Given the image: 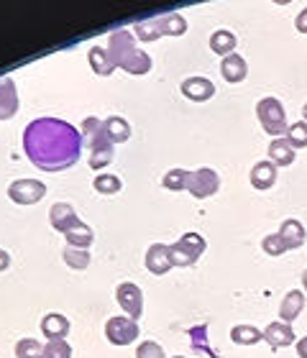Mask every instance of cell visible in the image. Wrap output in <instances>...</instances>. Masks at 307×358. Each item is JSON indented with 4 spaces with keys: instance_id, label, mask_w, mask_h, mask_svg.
<instances>
[{
    "instance_id": "obj_11",
    "label": "cell",
    "mask_w": 307,
    "mask_h": 358,
    "mask_svg": "<svg viewBox=\"0 0 307 358\" xmlns=\"http://www.w3.org/2000/svg\"><path fill=\"white\" fill-rule=\"evenodd\" d=\"M182 95L195 100V103H203V100L215 95V85L210 83L208 77H187L182 83Z\"/></svg>"
},
{
    "instance_id": "obj_20",
    "label": "cell",
    "mask_w": 307,
    "mask_h": 358,
    "mask_svg": "<svg viewBox=\"0 0 307 358\" xmlns=\"http://www.w3.org/2000/svg\"><path fill=\"white\" fill-rule=\"evenodd\" d=\"M302 307H305V294H302L300 289H292L285 299H282V307H279V317H282V322L292 325L294 317L302 313Z\"/></svg>"
},
{
    "instance_id": "obj_19",
    "label": "cell",
    "mask_w": 307,
    "mask_h": 358,
    "mask_svg": "<svg viewBox=\"0 0 307 358\" xmlns=\"http://www.w3.org/2000/svg\"><path fill=\"white\" fill-rule=\"evenodd\" d=\"M277 236L285 241L287 248H300L302 243H305V238H307V233H305V228H302V223H300V220H294V217H290V220H285V223H282V228H279Z\"/></svg>"
},
{
    "instance_id": "obj_23",
    "label": "cell",
    "mask_w": 307,
    "mask_h": 358,
    "mask_svg": "<svg viewBox=\"0 0 307 358\" xmlns=\"http://www.w3.org/2000/svg\"><path fill=\"white\" fill-rule=\"evenodd\" d=\"M236 34L228 29H217L213 31V36H210V49L217 54V57H228V54L236 52Z\"/></svg>"
},
{
    "instance_id": "obj_5",
    "label": "cell",
    "mask_w": 307,
    "mask_h": 358,
    "mask_svg": "<svg viewBox=\"0 0 307 358\" xmlns=\"http://www.w3.org/2000/svg\"><path fill=\"white\" fill-rule=\"evenodd\" d=\"M46 185L38 182V179H15L8 185V197L15 202V205H34V202L44 200Z\"/></svg>"
},
{
    "instance_id": "obj_41",
    "label": "cell",
    "mask_w": 307,
    "mask_h": 358,
    "mask_svg": "<svg viewBox=\"0 0 307 358\" xmlns=\"http://www.w3.org/2000/svg\"><path fill=\"white\" fill-rule=\"evenodd\" d=\"M302 287H305V292H307V268H305V274H302Z\"/></svg>"
},
{
    "instance_id": "obj_30",
    "label": "cell",
    "mask_w": 307,
    "mask_h": 358,
    "mask_svg": "<svg viewBox=\"0 0 307 358\" xmlns=\"http://www.w3.org/2000/svg\"><path fill=\"white\" fill-rule=\"evenodd\" d=\"M105 131H103V120L100 118H85V123H83V146H87L90 149L92 143L98 141L100 136H103Z\"/></svg>"
},
{
    "instance_id": "obj_12",
    "label": "cell",
    "mask_w": 307,
    "mask_h": 358,
    "mask_svg": "<svg viewBox=\"0 0 307 358\" xmlns=\"http://www.w3.org/2000/svg\"><path fill=\"white\" fill-rule=\"evenodd\" d=\"M220 75H223L225 83H243L246 75H248L246 59L236 52L228 54V57H223V62H220Z\"/></svg>"
},
{
    "instance_id": "obj_21",
    "label": "cell",
    "mask_w": 307,
    "mask_h": 358,
    "mask_svg": "<svg viewBox=\"0 0 307 358\" xmlns=\"http://www.w3.org/2000/svg\"><path fill=\"white\" fill-rule=\"evenodd\" d=\"M64 238H67V246H72V248H87L92 246V241H95V233H92V228L87 223H80L77 225H72L67 233H64Z\"/></svg>"
},
{
    "instance_id": "obj_31",
    "label": "cell",
    "mask_w": 307,
    "mask_h": 358,
    "mask_svg": "<svg viewBox=\"0 0 307 358\" xmlns=\"http://www.w3.org/2000/svg\"><path fill=\"white\" fill-rule=\"evenodd\" d=\"M41 353H44V345L36 338H23L15 343V358H41Z\"/></svg>"
},
{
    "instance_id": "obj_14",
    "label": "cell",
    "mask_w": 307,
    "mask_h": 358,
    "mask_svg": "<svg viewBox=\"0 0 307 358\" xmlns=\"http://www.w3.org/2000/svg\"><path fill=\"white\" fill-rule=\"evenodd\" d=\"M41 330L49 341H67L69 333V320L59 313H49L41 317Z\"/></svg>"
},
{
    "instance_id": "obj_26",
    "label": "cell",
    "mask_w": 307,
    "mask_h": 358,
    "mask_svg": "<svg viewBox=\"0 0 307 358\" xmlns=\"http://www.w3.org/2000/svg\"><path fill=\"white\" fill-rule=\"evenodd\" d=\"M264 338V333L254 325H236L231 330V341L236 345H256Z\"/></svg>"
},
{
    "instance_id": "obj_7",
    "label": "cell",
    "mask_w": 307,
    "mask_h": 358,
    "mask_svg": "<svg viewBox=\"0 0 307 358\" xmlns=\"http://www.w3.org/2000/svg\"><path fill=\"white\" fill-rule=\"evenodd\" d=\"M217 187H220V177H217L213 169H208V166L190 172V177H187V189L192 197H197V200L213 197V194L217 192Z\"/></svg>"
},
{
    "instance_id": "obj_15",
    "label": "cell",
    "mask_w": 307,
    "mask_h": 358,
    "mask_svg": "<svg viewBox=\"0 0 307 358\" xmlns=\"http://www.w3.org/2000/svg\"><path fill=\"white\" fill-rule=\"evenodd\" d=\"M113 162V143L108 141V136H100L98 141L90 146V159H87V164H90V169H95V172H100L103 166H108Z\"/></svg>"
},
{
    "instance_id": "obj_17",
    "label": "cell",
    "mask_w": 307,
    "mask_h": 358,
    "mask_svg": "<svg viewBox=\"0 0 307 358\" xmlns=\"http://www.w3.org/2000/svg\"><path fill=\"white\" fill-rule=\"evenodd\" d=\"M274 182H277V166L271 162L254 164V169H251V187L254 189H269V187H274Z\"/></svg>"
},
{
    "instance_id": "obj_43",
    "label": "cell",
    "mask_w": 307,
    "mask_h": 358,
    "mask_svg": "<svg viewBox=\"0 0 307 358\" xmlns=\"http://www.w3.org/2000/svg\"><path fill=\"white\" fill-rule=\"evenodd\" d=\"M172 358H185V356H172Z\"/></svg>"
},
{
    "instance_id": "obj_4",
    "label": "cell",
    "mask_w": 307,
    "mask_h": 358,
    "mask_svg": "<svg viewBox=\"0 0 307 358\" xmlns=\"http://www.w3.org/2000/svg\"><path fill=\"white\" fill-rule=\"evenodd\" d=\"M105 338L113 345H131L138 338V325L134 320H128L126 315H115L105 322Z\"/></svg>"
},
{
    "instance_id": "obj_24",
    "label": "cell",
    "mask_w": 307,
    "mask_h": 358,
    "mask_svg": "<svg viewBox=\"0 0 307 358\" xmlns=\"http://www.w3.org/2000/svg\"><path fill=\"white\" fill-rule=\"evenodd\" d=\"M269 162L274 166L294 164V149L287 143V138H274V141L269 143Z\"/></svg>"
},
{
    "instance_id": "obj_1",
    "label": "cell",
    "mask_w": 307,
    "mask_h": 358,
    "mask_svg": "<svg viewBox=\"0 0 307 358\" xmlns=\"http://www.w3.org/2000/svg\"><path fill=\"white\" fill-rule=\"evenodd\" d=\"M23 151L44 172H64L83 157V134L59 118H36L23 131Z\"/></svg>"
},
{
    "instance_id": "obj_40",
    "label": "cell",
    "mask_w": 307,
    "mask_h": 358,
    "mask_svg": "<svg viewBox=\"0 0 307 358\" xmlns=\"http://www.w3.org/2000/svg\"><path fill=\"white\" fill-rule=\"evenodd\" d=\"M297 356L307 358V338H300V341H297Z\"/></svg>"
},
{
    "instance_id": "obj_22",
    "label": "cell",
    "mask_w": 307,
    "mask_h": 358,
    "mask_svg": "<svg viewBox=\"0 0 307 358\" xmlns=\"http://www.w3.org/2000/svg\"><path fill=\"white\" fill-rule=\"evenodd\" d=\"M87 62H90L92 72H95V75H100V77L113 75V69H115V64H113L110 54H108V49H105V46H92L90 52H87Z\"/></svg>"
},
{
    "instance_id": "obj_42",
    "label": "cell",
    "mask_w": 307,
    "mask_h": 358,
    "mask_svg": "<svg viewBox=\"0 0 307 358\" xmlns=\"http://www.w3.org/2000/svg\"><path fill=\"white\" fill-rule=\"evenodd\" d=\"M302 118H305V123H307V103L302 105Z\"/></svg>"
},
{
    "instance_id": "obj_8",
    "label": "cell",
    "mask_w": 307,
    "mask_h": 358,
    "mask_svg": "<svg viewBox=\"0 0 307 358\" xmlns=\"http://www.w3.org/2000/svg\"><path fill=\"white\" fill-rule=\"evenodd\" d=\"M105 49H108V54H110V59L115 67H120L123 62L131 57V54L138 49L136 46V38L131 31L126 29H118V31H113L110 36H108V44H105Z\"/></svg>"
},
{
    "instance_id": "obj_2",
    "label": "cell",
    "mask_w": 307,
    "mask_h": 358,
    "mask_svg": "<svg viewBox=\"0 0 307 358\" xmlns=\"http://www.w3.org/2000/svg\"><path fill=\"white\" fill-rule=\"evenodd\" d=\"M205 248H208V243H205V238L200 236V233H187V236H182L177 243H172L169 246V259H172V268L174 266H195L197 259L205 254Z\"/></svg>"
},
{
    "instance_id": "obj_32",
    "label": "cell",
    "mask_w": 307,
    "mask_h": 358,
    "mask_svg": "<svg viewBox=\"0 0 307 358\" xmlns=\"http://www.w3.org/2000/svg\"><path fill=\"white\" fill-rule=\"evenodd\" d=\"M187 177H190L187 169H169L164 174V179H162V185L166 189H172V192H180V189H187Z\"/></svg>"
},
{
    "instance_id": "obj_28",
    "label": "cell",
    "mask_w": 307,
    "mask_h": 358,
    "mask_svg": "<svg viewBox=\"0 0 307 358\" xmlns=\"http://www.w3.org/2000/svg\"><path fill=\"white\" fill-rule=\"evenodd\" d=\"M62 259L67 264L69 268H87L90 266V251H85V248H72V246H64L62 251Z\"/></svg>"
},
{
    "instance_id": "obj_13",
    "label": "cell",
    "mask_w": 307,
    "mask_h": 358,
    "mask_svg": "<svg viewBox=\"0 0 307 358\" xmlns=\"http://www.w3.org/2000/svg\"><path fill=\"white\" fill-rule=\"evenodd\" d=\"M146 268L157 276L166 274V271L172 268L169 246H164V243H154V246H149V251H146Z\"/></svg>"
},
{
    "instance_id": "obj_10",
    "label": "cell",
    "mask_w": 307,
    "mask_h": 358,
    "mask_svg": "<svg viewBox=\"0 0 307 358\" xmlns=\"http://www.w3.org/2000/svg\"><path fill=\"white\" fill-rule=\"evenodd\" d=\"M18 110V90L10 77H0V120L13 118Z\"/></svg>"
},
{
    "instance_id": "obj_37",
    "label": "cell",
    "mask_w": 307,
    "mask_h": 358,
    "mask_svg": "<svg viewBox=\"0 0 307 358\" xmlns=\"http://www.w3.org/2000/svg\"><path fill=\"white\" fill-rule=\"evenodd\" d=\"M136 358H166V356L159 343H154V341H143V343H138V348H136Z\"/></svg>"
},
{
    "instance_id": "obj_16",
    "label": "cell",
    "mask_w": 307,
    "mask_h": 358,
    "mask_svg": "<svg viewBox=\"0 0 307 358\" xmlns=\"http://www.w3.org/2000/svg\"><path fill=\"white\" fill-rule=\"evenodd\" d=\"M264 338L269 341L271 348H287L290 343H294V333L287 322H269V328L264 330Z\"/></svg>"
},
{
    "instance_id": "obj_3",
    "label": "cell",
    "mask_w": 307,
    "mask_h": 358,
    "mask_svg": "<svg viewBox=\"0 0 307 358\" xmlns=\"http://www.w3.org/2000/svg\"><path fill=\"white\" fill-rule=\"evenodd\" d=\"M256 115H259V123L269 136H282L290 128L287 126V113L277 97H262L256 105Z\"/></svg>"
},
{
    "instance_id": "obj_25",
    "label": "cell",
    "mask_w": 307,
    "mask_h": 358,
    "mask_svg": "<svg viewBox=\"0 0 307 358\" xmlns=\"http://www.w3.org/2000/svg\"><path fill=\"white\" fill-rule=\"evenodd\" d=\"M120 69H126L128 75H146L151 69V57L146 52H141V49H136V52L120 64Z\"/></svg>"
},
{
    "instance_id": "obj_34",
    "label": "cell",
    "mask_w": 307,
    "mask_h": 358,
    "mask_svg": "<svg viewBox=\"0 0 307 358\" xmlns=\"http://www.w3.org/2000/svg\"><path fill=\"white\" fill-rule=\"evenodd\" d=\"M287 143L292 146V149H305L307 146V123H292V126L287 128Z\"/></svg>"
},
{
    "instance_id": "obj_38",
    "label": "cell",
    "mask_w": 307,
    "mask_h": 358,
    "mask_svg": "<svg viewBox=\"0 0 307 358\" xmlns=\"http://www.w3.org/2000/svg\"><path fill=\"white\" fill-rule=\"evenodd\" d=\"M294 26H297V31H300V34H307V8H305V10H300V15L294 18Z\"/></svg>"
},
{
    "instance_id": "obj_35",
    "label": "cell",
    "mask_w": 307,
    "mask_h": 358,
    "mask_svg": "<svg viewBox=\"0 0 307 358\" xmlns=\"http://www.w3.org/2000/svg\"><path fill=\"white\" fill-rule=\"evenodd\" d=\"M41 358H72V345L67 341H49L44 345Z\"/></svg>"
},
{
    "instance_id": "obj_36",
    "label": "cell",
    "mask_w": 307,
    "mask_h": 358,
    "mask_svg": "<svg viewBox=\"0 0 307 358\" xmlns=\"http://www.w3.org/2000/svg\"><path fill=\"white\" fill-rule=\"evenodd\" d=\"M262 248H264V254H269V256H282L285 251H290V248H287V243L279 238L277 233L266 236V238L262 241Z\"/></svg>"
},
{
    "instance_id": "obj_6",
    "label": "cell",
    "mask_w": 307,
    "mask_h": 358,
    "mask_svg": "<svg viewBox=\"0 0 307 358\" xmlns=\"http://www.w3.org/2000/svg\"><path fill=\"white\" fill-rule=\"evenodd\" d=\"M115 299H118V305L123 307V313H126L128 320H138L143 315V292L138 284L134 282H123L118 284V289H115Z\"/></svg>"
},
{
    "instance_id": "obj_29",
    "label": "cell",
    "mask_w": 307,
    "mask_h": 358,
    "mask_svg": "<svg viewBox=\"0 0 307 358\" xmlns=\"http://www.w3.org/2000/svg\"><path fill=\"white\" fill-rule=\"evenodd\" d=\"M136 36L141 38V41H157V38H162V23H159V18H149V21H138L136 23Z\"/></svg>"
},
{
    "instance_id": "obj_18",
    "label": "cell",
    "mask_w": 307,
    "mask_h": 358,
    "mask_svg": "<svg viewBox=\"0 0 307 358\" xmlns=\"http://www.w3.org/2000/svg\"><path fill=\"white\" fill-rule=\"evenodd\" d=\"M103 131L108 136V141L115 146V143H123L128 141V136H131V126H128L126 118H120V115H110V118L103 120Z\"/></svg>"
},
{
    "instance_id": "obj_9",
    "label": "cell",
    "mask_w": 307,
    "mask_h": 358,
    "mask_svg": "<svg viewBox=\"0 0 307 358\" xmlns=\"http://www.w3.org/2000/svg\"><path fill=\"white\" fill-rule=\"evenodd\" d=\"M49 223L57 233H67L72 225L80 223V217H77L75 208L69 205V202H57L52 210H49Z\"/></svg>"
},
{
    "instance_id": "obj_27",
    "label": "cell",
    "mask_w": 307,
    "mask_h": 358,
    "mask_svg": "<svg viewBox=\"0 0 307 358\" xmlns=\"http://www.w3.org/2000/svg\"><path fill=\"white\" fill-rule=\"evenodd\" d=\"M159 23H162V36H182L187 31V21L180 13L159 15Z\"/></svg>"
},
{
    "instance_id": "obj_39",
    "label": "cell",
    "mask_w": 307,
    "mask_h": 358,
    "mask_svg": "<svg viewBox=\"0 0 307 358\" xmlns=\"http://www.w3.org/2000/svg\"><path fill=\"white\" fill-rule=\"evenodd\" d=\"M8 266H10V254H8V251H3V248H0V271H6Z\"/></svg>"
},
{
    "instance_id": "obj_33",
    "label": "cell",
    "mask_w": 307,
    "mask_h": 358,
    "mask_svg": "<svg viewBox=\"0 0 307 358\" xmlns=\"http://www.w3.org/2000/svg\"><path fill=\"white\" fill-rule=\"evenodd\" d=\"M92 187H95V192L100 194H115L120 192V179L115 177V174H98L95 177V182H92Z\"/></svg>"
}]
</instances>
